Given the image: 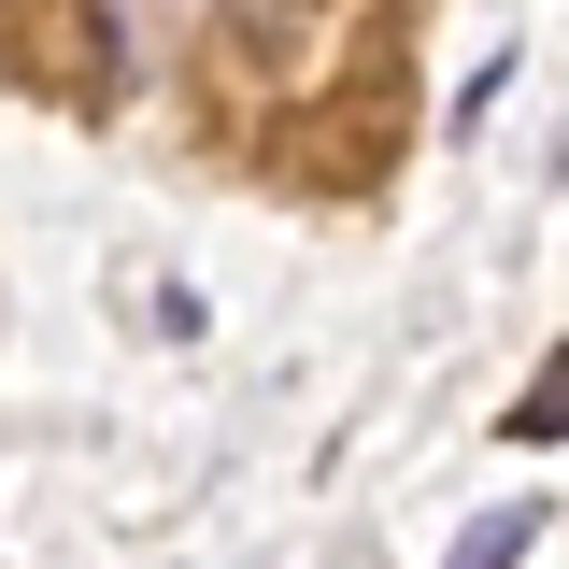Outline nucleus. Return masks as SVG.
<instances>
[{
    "mask_svg": "<svg viewBox=\"0 0 569 569\" xmlns=\"http://www.w3.org/2000/svg\"><path fill=\"white\" fill-rule=\"evenodd\" d=\"M527 541H541V512L512 498V512H485V527H470V541H456V556H441V569H512V556H527Z\"/></svg>",
    "mask_w": 569,
    "mask_h": 569,
    "instance_id": "nucleus-1",
    "label": "nucleus"
},
{
    "mask_svg": "<svg viewBox=\"0 0 569 569\" xmlns=\"http://www.w3.org/2000/svg\"><path fill=\"white\" fill-rule=\"evenodd\" d=\"M512 441H569V342L541 356V385L512 399Z\"/></svg>",
    "mask_w": 569,
    "mask_h": 569,
    "instance_id": "nucleus-2",
    "label": "nucleus"
}]
</instances>
